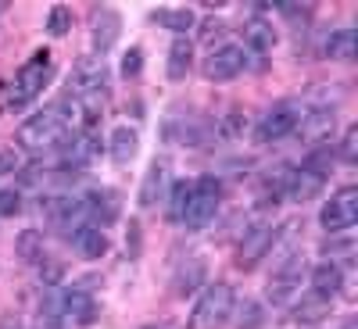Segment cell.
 Returning a JSON list of instances; mask_svg holds the SVG:
<instances>
[{"label":"cell","mask_w":358,"mask_h":329,"mask_svg":"<svg viewBox=\"0 0 358 329\" xmlns=\"http://www.w3.org/2000/svg\"><path fill=\"white\" fill-rule=\"evenodd\" d=\"M169 187V161H155L140 183V207H155Z\"/></svg>","instance_id":"cell-15"},{"label":"cell","mask_w":358,"mask_h":329,"mask_svg":"<svg viewBox=\"0 0 358 329\" xmlns=\"http://www.w3.org/2000/svg\"><path fill=\"white\" fill-rule=\"evenodd\" d=\"M326 57H330V61H341V65H351L358 57V33L355 29H341V33H334L330 43H326Z\"/></svg>","instance_id":"cell-20"},{"label":"cell","mask_w":358,"mask_h":329,"mask_svg":"<svg viewBox=\"0 0 358 329\" xmlns=\"http://www.w3.org/2000/svg\"><path fill=\"white\" fill-rule=\"evenodd\" d=\"M265 326V312L258 301H244L241 312H236V329H262Z\"/></svg>","instance_id":"cell-30"},{"label":"cell","mask_w":358,"mask_h":329,"mask_svg":"<svg viewBox=\"0 0 358 329\" xmlns=\"http://www.w3.org/2000/svg\"><path fill=\"white\" fill-rule=\"evenodd\" d=\"M50 54L47 50H36L33 57H29V65H22L18 68V75H15V89H11V97H8V108L11 111H18V108H25L29 101H33L36 94H43V86L50 82Z\"/></svg>","instance_id":"cell-3"},{"label":"cell","mask_w":358,"mask_h":329,"mask_svg":"<svg viewBox=\"0 0 358 329\" xmlns=\"http://www.w3.org/2000/svg\"><path fill=\"white\" fill-rule=\"evenodd\" d=\"M18 212H22V197H18L15 190H0V215L11 219V215H18Z\"/></svg>","instance_id":"cell-34"},{"label":"cell","mask_w":358,"mask_h":329,"mask_svg":"<svg viewBox=\"0 0 358 329\" xmlns=\"http://www.w3.org/2000/svg\"><path fill=\"white\" fill-rule=\"evenodd\" d=\"M229 312H233V286L215 283L201 293L197 308L187 319V329H222L229 322Z\"/></svg>","instance_id":"cell-2"},{"label":"cell","mask_w":358,"mask_h":329,"mask_svg":"<svg viewBox=\"0 0 358 329\" xmlns=\"http://www.w3.org/2000/svg\"><path fill=\"white\" fill-rule=\"evenodd\" d=\"M69 29H72V11L65 4H54L50 8V18H47V33L50 36H65Z\"/></svg>","instance_id":"cell-31"},{"label":"cell","mask_w":358,"mask_h":329,"mask_svg":"<svg viewBox=\"0 0 358 329\" xmlns=\"http://www.w3.org/2000/svg\"><path fill=\"white\" fill-rule=\"evenodd\" d=\"M187 200H190V187H187V183H176V187H172V197H169V212H165V219H169V222H183Z\"/></svg>","instance_id":"cell-29"},{"label":"cell","mask_w":358,"mask_h":329,"mask_svg":"<svg viewBox=\"0 0 358 329\" xmlns=\"http://www.w3.org/2000/svg\"><path fill=\"white\" fill-rule=\"evenodd\" d=\"M319 222H322L326 233H344V229H351V226L358 222V190H355V187L337 190V197L319 212Z\"/></svg>","instance_id":"cell-7"},{"label":"cell","mask_w":358,"mask_h":329,"mask_svg":"<svg viewBox=\"0 0 358 329\" xmlns=\"http://www.w3.org/2000/svg\"><path fill=\"white\" fill-rule=\"evenodd\" d=\"M18 147L33 154H47L57 147H69V122H62V111H40L18 129Z\"/></svg>","instance_id":"cell-1"},{"label":"cell","mask_w":358,"mask_h":329,"mask_svg":"<svg viewBox=\"0 0 358 329\" xmlns=\"http://www.w3.org/2000/svg\"><path fill=\"white\" fill-rule=\"evenodd\" d=\"M219 197H222V187L215 175H201L197 187H190V200H187V212H183V222L190 229H204L208 222L215 219L219 212Z\"/></svg>","instance_id":"cell-4"},{"label":"cell","mask_w":358,"mask_h":329,"mask_svg":"<svg viewBox=\"0 0 358 329\" xmlns=\"http://www.w3.org/2000/svg\"><path fill=\"white\" fill-rule=\"evenodd\" d=\"M86 212H90V219H97V222H115L118 219V193H111V190H101V193H90L86 197Z\"/></svg>","instance_id":"cell-23"},{"label":"cell","mask_w":358,"mask_h":329,"mask_svg":"<svg viewBox=\"0 0 358 329\" xmlns=\"http://www.w3.org/2000/svg\"><path fill=\"white\" fill-rule=\"evenodd\" d=\"M301 276H305V258L290 254L273 272V279H268V301L273 305H290V297L301 290Z\"/></svg>","instance_id":"cell-8"},{"label":"cell","mask_w":358,"mask_h":329,"mask_svg":"<svg viewBox=\"0 0 358 329\" xmlns=\"http://www.w3.org/2000/svg\"><path fill=\"white\" fill-rule=\"evenodd\" d=\"M241 129H244V115L241 111H229L226 122H222V136H236Z\"/></svg>","instance_id":"cell-38"},{"label":"cell","mask_w":358,"mask_h":329,"mask_svg":"<svg viewBox=\"0 0 358 329\" xmlns=\"http://www.w3.org/2000/svg\"><path fill=\"white\" fill-rule=\"evenodd\" d=\"M97 154H101V140H97L94 133H83V136H76V140L69 143V151H65V168L79 172V168H86V165H94Z\"/></svg>","instance_id":"cell-13"},{"label":"cell","mask_w":358,"mask_h":329,"mask_svg":"<svg viewBox=\"0 0 358 329\" xmlns=\"http://www.w3.org/2000/svg\"><path fill=\"white\" fill-rule=\"evenodd\" d=\"M65 322H79V326H90L94 322V301L83 293V290H69L65 297Z\"/></svg>","instance_id":"cell-25"},{"label":"cell","mask_w":358,"mask_h":329,"mask_svg":"<svg viewBox=\"0 0 358 329\" xmlns=\"http://www.w3.org/2000/svg\"><path fill=\"white\" fill-rule=\"evenodd\" d=\"M136 151H140V136L129 126H118L111 133V158H115V165H129L136 158Z\"/></svg>","instance_id":"cell-21"},{"label":"cell","mask_w":358,"mask_h":329,"mask_svg":"<svg viewBox=\"0 0 358 329\" xmlns=\"http://www.w3.org/2000/svg\"><path fill=\"white\" fill-rule=\"evenodd\" d=\"M244 43H248L251 50H258V54L273 50V47H276V33H273V25H268L265 18H251V22L244 25Z\"/></svg>","instance_id":"cell-24"},{"label":"cell","mask_w":358,"mask_h":329,"mask_svg":"<svg viewBox=\"0 0 358 329\" xmlns=\"http://www.w3.org/2000/svg\"><path fill=\"white\" fill-rule=\"evenodd\" d=\"M40 279L43 283H62L65 279V265L62 261H40Z\"/></svg>","instance_id":"cell-35"},{"label":"cell","mask_w":358,"mask_h":329,"mask_svg":"<svg viewBox=\"0 0 358 329\" xmlns=\"http://www.w3.org/2000/svg\"><path fill=\"white\" fill-rule=\"evenodd\" d=\"M337 129V115L330 108H315L308 115H301V122H297V136H301L305 143H322V140H330Z\"/></svg>","instance_id":"cell-12"},{"label":"cell","mask_w":358,"mask_h":329,"mask_svg":"<svg viewBox=\"0 0 358 329\" xmlns=\"http://www.w3.org/2000/svg\"><path fill=\"white\" fill-rule=\"evenodd\" d=\"M326 315H330V301H326V297H319V293L301 297V305L294 308V322H297V326H315V322H322Z\"/></svg>","instance_id":"cell-22"},{"label":"cell","mask_w":358,"mask_h":329,"mask_svg":"<svg viewBox=\"0 0 358 329\" xmlns=\"http://www.w3.org/2000/svg\"><path fill=\"white\" fill-rule=\"evenodd\" d=\"M11 172H22V158L15 151H0V175H11Z\"/></svg>","instance_id":"cell-37"},{"label":"cell","mask_w":358,"mask_h":329,"mask_svg":"<svg viewBox=\"0 0 358 329\" xmlns=\"http://www.w3.org/2000/svg\"><path fill=\"white\" fill-rule=\"evenodd\" d=\"M283 193H287L294 204H308V200H315V197L322 193V179L312 175V172H305V168H294Z\"/></svg>","instance_id":"cell-14"},{"label":"cell","mask_w":358,"mask_h":329,"mask_svg":"<svg viewBox=\"0 0 358 329\" xmlns=\"http://www.w3.org/2000/svg\"><path fill=\"white\" fill-rule=\"evenodd\" d=\"M341 158H344L348 165H355V161H358V129H355V126L344 133V143H341Z\"/></svg>","instance_id":"cell-33"},{"label":"cell","mask_w":358,"mask_h":329,"mask_svg":"<svg viewBox=\"0 0 358 329\" xmlns=\"http://www.w3.org/2000/svg\"><path fill=\"white\" fill-rule=\"evenodd\" d=\"M273 236H276L273 226H255V229H248L244 240H241V247H236V268H241V272H251V268H255L268 251H273Z\"/></svg>","instance_id":"cell-10"},{"label":"cell","mask_w":358,"mask_h":329,"mask_svg":"<svg viewBox=\"0 0 358 329\" xmlns=\"http://www.w3.org/2000/svg\"><path fill=\"white\" fill-rule=\"evenodd\" d=\"M301 104H294V101H283L276 108H268L262 115V122H258V143H273V140H283L297 129V122H301Z\"/></svg>","instance_id":"cell-6"},{"label":"cell","mask_w":358,"mask_h":329,"mask_svg":"<svg viewBox=\"0 0 358 329\" xmlns=\"http://www.w3.org/2000/svg\"><path fill=\"white\" fill-rule=\"evenodd\" d=\"M190 65H194V43L187 40V36H176L172 40V47H169V79L172 82H179V79H187V72H190Z\"/></svg>","instance_id":"cell-18"},{"label":"cell","mask_w":358,"mask_h":329,"mask_svg":"<svg viewBox=\"0 0 358 329\" xmlns=\"http://www.w3.org/2000/svg\"><path fill=\"white\" fill-rule=\"evenodd\" d=\"M155 22H158V25H165V29H172V33H179V36H187V33H190V25H194V11H190V8H179V11H158V15H155Z\"/></svg>","instance_id":"cell-28"},{"label":"cell","mask_w":358,"mask_h":329,"mask_svg":"<svg viewBox=\"0 0 358 329\" xmlns=\"http://www.w3.org/2000/svg\"><path fill=\"white\" fill-rule=\"evenodd\" d=\"M69 101H86V97H101L108 89V68L104 61H94V57H83V61H76L72 75H69Z\"/></svg>","instance_id":"cell-5"},{"label":"cell","mask_w":358,"mask_h":329,"mask_svg":"<svg viewBox=\"0 0 358 329\" xmlns=\"http://www.w3.org/2000/svg\"><path fill=\"white\" fill-rule=\"evenodd\" d=\"M244 65H248V54L241 47H219V50L208 54V61L201 65V72H204V79H212V82H226V79L241 75Z\"/></svg>","instance_id":"cell-9"},{"label":"cell","mask_w":358,"mask_h":329,"mask_svg":"<svg viewBox=\"0 0 358 329\" xmlns=\"http://www.w3.org/2000/svg\"><path fill=\"white\" fill-rule=\"evenodd\" d=\"M204 276H208L204 258L183 261V265H179V272H176V279H172V293H176V297H190V293L204 283Z\"/></svg>","instance_id":"cell-16"},{"label":"cell","mask_w":358,"mask_h":329,"mask_svg":"<svg viewBox=\"0 0 358 329\" xmlns=\"http://www.w3.org/2000/svg\"><path fill=\"white\" fill-rule=\"evenodd\" d=\"M69 240L76 244V251L86 258V261H97V258H104L108 254V236L101 233V229H94V226H83V229H76Z\"/></svg>","instance_id":"cell-17"},{"label":"cell","mask_w":358,"mask_h":329,"mask_svg":"<svg viewBox=\"0 0 358 329\" xmlns=\"http://www.w3.org/2000/svg\"><path fill=\"white\" fill-rule=\"evenodd\" d=\"M334 165H337V154H334V147H319V151H312L308 158H305V172H312V175H319V179H326L334 172Z\"/></svg>","instance_id":"cell-26"},{"label":"cell","mask_w":358,"mask_h":329,"mask_svg":"<svg viewBox=\"0 0 358 329\" xmlns=\"http://www.w3.org/2000/svg\"><path fill=\"white\" fill-rule=\"evenodd\" d=\"M140 68H143V50H140V47L126 50V57H122V75H126V79H136Z\"/></svg>","instance_id":"cell-32"},{"label":"cell","mask_w":358,"mask_h":329,"mask_svg":"<svg viewBox=\"0 0 358 329\" xmlns=\"http://www.w3.org/2000/svg\"><path fill=\"white\" fill-rule=\"evenodd\" d=\"M226 33V25L219 22V18H208V22H201V40L204 43H212L215 36H222Z\"/></svg>","instance_id":"cell-36"},{"label":"cell","mask_w":358,"mask_h":329,"mask_svg":"<svg viewBox=\"0 0 358 329\" xmlns=\"http://www.w3.org/2000/svg\"><path fill=\"white\" fill-rule=\"evenodd\" d=\"M341 286H344V276H341V265H337V261L315 265V272H312V290H315L319 297H326V301H330L334 293H341Z\"/></svg>","instance_id":"cell-19"},{"label":"cell","mask_w":358,"mask_h":329,"mask_svg":"<svg viewBox=\"0 0 358 329\" xmlns=\"http://www.w3.org/2000/svg\"><path fill=\"white\" fill-rule=\"evenodd\" d=\"M118 33H122V18H118V11L111 8H97L94 15H90V36H94V50H111Z\"/></svg>","instance_id":"cell-11"},{"label":"cell","mask_w":358,"mask_h":329,"mask_svg":"<svg viewBox=\"0 0 358 329\" xmlns=\"http://www.w3.org/2000/svg\"><path fill=\"white\" fill-rule=\"evenodd\" d=\"M126 247H129V254H133V258L140 254V222H129V236H126Z\"/></svg>","instance_id":"cell-39"},{"label":"cell","mask_w":358,"mask_h":329,"mask_svg":"<svg viewBox=\"0 0 358 329\" xmlns=\"http://www.w3.org/2000/svg\"><path fill=\"white\" fill-rule=\"evenodd\" d=\"M15 251H18V258H22V261H43V236H40L36 229L18 233Z\"/></svg>","instance_id":"cell-27"}]
</instances>
